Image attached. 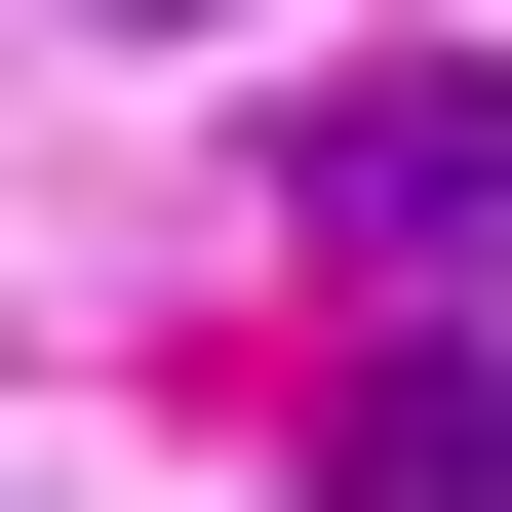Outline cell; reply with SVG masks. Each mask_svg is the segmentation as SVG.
<instances>
[{
  "label": "cell",
  "mask_w": 512,
  "mask_h": 512,
  "mask_svg": "<svg viewBox=\"0 0 512 512\" xmlns=\"http://www.w3.org/2000/svg\"><path fill=\"white\" fill-rule=\"evenodd\" d=\"M276 197H316L355 276H512V79H316V158H276Z\"/></svg>",
  "instance_id": "obj_1"
},
{
  "label": "cell",
  "mask_w": 512,
  "mask_h": 512,
  "mask_svg": "<svg viewBox=\"0 0 512 512\" xmlns=\"http://www.w3.org/2000/svg\"><path fill=\"white\" fill-rule=\"evenodd\" d=\"M316 473H355V512H512V355H355Z\"/></svg>",
  "instance_id": "obj_2"
},
{
  "label": "cell",
  "mask_w": 512,
  "mask_h": 512,
  "mask_svg": "<svg viewBox=\"0 0 512 512\" xmlns=\"http://www.w3.org/2000/svg\"><path fill=\"white\" fill-rule=\"evenodd\" d=\"M158 40H197V0H158Z\"/></svg>",
  "instance_id": "obj_3"
}]
</instances>
